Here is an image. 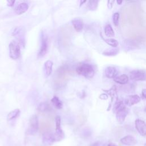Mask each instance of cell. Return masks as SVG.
I'll return each mask as SVG.
<instances>
[{"mask_svg":"<svg viewBox=\"0 0 146 146\" xmlns=\"http://www.w3.org/2000/svg\"><path fill=\"white\" fill-rule=\"evenodd\" d=\"M124 106H125L124 104V103H123V101L120 100L117 98L113 107V112L114 113H116L118 110L124 107Z\"/></svg>","mask_w":146,"mask_h":146,"instance_id":"obj_22","label":"cell"},{"mask_svg":"<svg viewBox=\"0 0 146 146\" xmlns=\"http://www.w3.org/2000/svg\"><path fill=\"white\" fill-rule=\"evenodd\" d=\"M48 49V39L46 34L44 32L41 33L40 35V47L38 54L39 58H42L46 54Z\"/></svg>","mask_w":146,"mask_h":146,"instance_id":"obj_5","label":"cell"},{"mask_svg":"<svg viewBox=\"0 0 146 146\" xmlns=\"http://www.w3.org/2000/svg\"><path fill=\"white\" fill-rule=\"evenodd\" d=\"M106 92H107L111 98V102H112V100L115 97V95H116V88L115 86H113L111 88H110L108 90H104Z\"/></svg>","mask_w":146,"mask_h":146,"instance_id":"obj_26","label":"cell"},{"mask_svg":"<svg viewBox=\"0 0 146 146\" xmlns=\"http://www.w3.org/2000/svg\"><path fill=\"white\" fill-rule=\"evenodd\" d=\"M9 56L11 59L16 60L19 58L21 55V49L20 44L18 42L15 40L11 41L9 44Z\"/></svg>","mask_w":146,"mask_h":146,"instance_id":"obj_2","label":"cell"},{"mask_svg":"<svg viewBox=\"0 0 146 146\" xmlns=\"http://www.w3.org/2000/svg\"><path fill=\"white\" fill-rule=\"evenodd\" d=\"M104 42L107 43L108 45L112 46V47L116 48L118 46V42L117 40L113 39V38H107V39H104Z\"/></svg>","mask_w":146,"mask_h":146,"instance_id":"obj_25","label":"cell"},{"mask_svg":"<svg viewBox=\"0 0 146 146\" xmlns=\"http://www.w3.org/2000/svg\"><path fill=\"white\" fill-rule=\"evenodd\" d=\"M20 113V110L19 109H15L13 111H11V112H10L7 116V120H11L13 119H14L15 118H17L19 115Z\"/></svg>","mask_w":146,"mask_h":146,"instance_id":"obj_23","label":"cell"},{"mask_svg":"<svg viewBox=\"0 0 146 146\" xmlns=\"http://www.w3.org/2000/svg\"><path fill=\"white\" fill-rule=\"evenodd\" d=\"M72 24L76 31L79 32L83 29V21L80 18H75L72 20Z\"/></svg>","mask_w":146,"mask_h":146,"instance_id":"obj_16","label":"cell"},{"mask_svg":"<svg viewBox=\"0 0 146 146\" xmlns=\"http://www.w3.org/2000/svg\"><path fill=\"white\" fill-rule=\"evenodd\" d=\"M76 72L86 78H92L95 74L93 66L88 63H83L79 66L76 69Z\"/></svg>","mask_w":146,"mask_h":146,"instance_id":"obj_1","label":"cell"},{"mask_svg":"<svg viewBox=\"0 0 146 146\" xmlns=\"http://www.w3.org/2000/svg\"><path fill=\"white\" fill-rule=\"evenodd\" d=\"M39 128V121L36 115H33L29 121V127L27 133L30 135H34L36 133Z\"/></svg>","mask_w":146,"mask_h":146,"instance_id":"obj_3","label":"cell"},{"mask_svg":"<svg viewBox=\"0 0 146 146\" xmlns=\"http://www.w3.org/2000/svg\"><path fill=\"white\" fill-rule=\"evenodd\" d=\"M135 127L141 136H146V123L141 119H137L135 121Z\"/></svg>","mask_w":146,"mask_h":146,"instance_id":"obj_8","label":"cell"},{"mask_svg":"<svg viewBox=\"0 0 146 146\" xmlns=\"http://www.w3.org/2000/svg\"><path fill=\"white\" fill-rule=\"evenodd\" d=\"M54 135L50 132H46L43 134L42 143L45 146H50L55 142Z\"/></svg>","mask_w":146,"mask_h":146,"instance_id":"obj_9","label":"cell"},{"mask_svg":"<svg viewBox=\"0 0 146 146\" xmlns=\"http://www.w3.org/2000/svg\"><path fill=\"white\" fill-rule=\"evenodd\" d=\"M13 35L17 37L20 43L24 46L25 38H24V29L22 27H17L14 29L13 32Z\"/></svg>","mask_w":146,"mask_h":146,"instance_id":"obj_10","label":"cell"},{"mask_svg":"<svg viewBox=\"0 0 146 146\" xmlns=\"http://www.w3.org/2000/svg\"><path fill=\"white\" fill-rule=\"evenodd\" d=\"M29 9V5L26 2H22L18 5L15 9V12L18 15L22 14Z\"/></svg>","mask_w":146,"mask_h":146,"instance_id":"obj_14","label":"cell"},{"mask_svg":"<svg viewBox=\"0 0 146 146\" xmlns=\"http://www.w3.org/2000/svg\"><path fill=\"white\" fill-rule=\"evenodd\" d=\"M129 78L133 81H144L146 80V72L141 70H134L130 72Z\"/></svg>","mask_w":146,"mask_h":146,"instance_id":"obj_6","label":"cell"},{"mask_svg":"<svg viewBox=\"0 0 146 146\" xmlns=\"http://www.w3.org/2000/svg\"><path fill=\"white\" fill-rule=\"evenodd\" d=\"M107 146H117V145L113 143H109Z\"/></svg>","mask_w":146,"mask_h":146,"instance_id":"obj_33","label":"cell"},{"mask_svg":"<svg viewBox=\"0 0 146 146\" xmlns=\"http://www.w3.org/2000/svg\"><path fill=\"white\" fill-rule=\"evenodd\" d=\"M51 102L54 105V106H55L58 109H61L63 107V103L62 101L59 99L58 97L56 96H54L51 99Z\"/></svg>","mask_w":146,"mask_h":146,"instance_id":"obj_20","label":"cell"},{"mask_svg":"<svg viewBox=\"0 0 146 146\" xmlns=\"http://www.w3.org/2000/svg\"><path fill=\"white\" fill-rule=\"evenodd\" d=\"M116 2H117V3L118 5H121L122 3V2H123V1H117Z\"/></svg>","mask_w":146,"mask_h":146,"instance_id":"obj_34","label":"cell"},{"mask_svg":"<svg viewBox=\"0 0 146 146\" xmlns=\"http://www.w3.org/2000/svg\"><path fill=\"white\" fill-rule=\"evenodd\" d=\"M115 3V1H107V5L110 9H111Z\"/></svg>","mask_w":146,"mask_h":146,"instance_id":"obj_28","label":"cell"},{"mask_svg":"<svg viewBox=\"0 0 146 146\" xmlns=\"http://www.w3.org/2000/svg\"><path fill=\"white\" fill-rule=\"evenodd\" d=\"M99 1L97 0H90L88 2L87 8L89 10L95 11L97 9L98 6Z\"/></svg>","mask_w":146,"mask_h":146,"instance_id":"obj_21","label":"cell"},{"mask_svg":"<svg viewBox=\"0 0 146 146\" xmlns=\"http://www.w3.org/2000/svg\"><path fill=\"white\" fill-rule=\"evenodd\" d=\"M61 119L59 116L55 117V132L54 133L55 141H60L64 137V134L63 130L60 128Z\"/></svg>","mask_w":146,"mask_h":146,"instance_id":"obj_4","label":"cell"},{"mask_svg":"<svg viewBox=\"0 0 146 146\" xmlns=\"http://www.w3.org/2000/svg\"><path fill=\"white\" fill-rule=\"evenodd\" d=\"M141 95L144 98L146 99V88H144L142 90Z\"/></svg>","mask_w":146,"mask_h":146,"instance_id":"obj_30","label":"cell"},{"mask_svg":"<svg viewBox=\"0 0 146 146\" xmlns=\"http://www.w3.org/2000/svg\"><path fill=\"white\" fill-rule=\"evenodd\" d=\"M91 146H99V143L98 142L93 143Z\"/></svg>","mask_w":146,"mask_h":146,"instance_id":"obj_32","label":"cell"},{"mask_svg":"<svg viewBox=\"0 0 146 146\" xmlns=\"http://www.w3.org/2000/svg\"><path fill=\"white\" fill-rule=\"evenodd\" d=\"M113 80L120 84H125L128 82L129 77L126 74H122L114 78Z\"/></svg>","mask_w":146,"mask_h":146,"instance_id":"obj_17","label":"cell"},{"mask_svg":"<svg viewBox=\"0 0 146 146\" xmlns=\"http://www.w3.org/2000/svg\"><path fill=\"white\" fill-rule=\"evenodd\" d=\"M7 5L9 6H13L14 3H15V1H7Z\"/></svg>","mask_w":146,"mask_h":146,"instance_id":"obj_31","label":"cell"},{"mask_svg":"<svg viewBox=\"0 0 146 146\" xmlns=\"http://www.w3.org/2000/svg\"><path fill=\"white\" fill-rule=\"evenodd\" d=\"M53 63L51 60H48L44 63V72L46 77L49 76L52 73Z\"/></svg>","mask_w":146,"mask_h":146,"instance_id":"obj_15","label":"cell"},{"mask_svg":"<svg viewBox=\"0 0 146 146\" xmlns=\"http://www.w3.org/2000/svg\"><path fill=\"white\" fill-rule=\"evenodd\" d=\"M120 142L127 146H134L137 143V140L131 135H127L120 139Z\"/></svg>","mask_w":146,"mask_h":146,"instance_id":"obj_12","label":"cell"},{"mask_svg":"<svg viewBox=\"0 0 146 146\" xmlns=\"http://www.w3.org/2000/svg\"><path fill=\"white\" fill-rule=\"evenodd\" d=\"M86 2V1H80V6H81V5H82L84 3H85Z\"/></svg>","mask_w":146,"mask_h":146,"instance_id":"obj_35","label":"cell"},{"mask_svg":"<svg viewBox=\"0 0 146 146\" xmlns=\"http://www.w3.org/2000/svg\"><path fill=\"white\" fill-rule=\"evenodd\" d=\"M144 146H146V143H145V144H144Z\"/></svg>","mask_w":146,"mask_h":146,"instance_id":"obj_36","label":"cell"},{"mask_svg":"<svg viewBox=\"0 0 146 146\" xmlns=\"http://www.w3.org/2000/svg\"><path fill=\"white\" fill-rule=\"evenodd\" d=\"M140 97L137 95H131L127 96L124 101V104L127 106L131 107L137 103H138L140 101Z\"/></svg>","mask_w":146,"mask_h":146,"instance_id":"obj_11","label":"cell"},{"mask_svg":"<svg viewBox=\"0 0 146 146\" xmlns=\"http://www.w3.org/2000/svg\"><path fill=\"white\" fill-rule=\"evenodd\" d=\"M119 18H120V14L118 12H116L113 13L112 15V22L113 25L115 26H117L119 25Z\"/></svg>","mask_w":146,"mask_h":146,"instance_id":"obj_27","label":"cell"},{"mask_svg":"<svg viewBox=\"0 0 146 146\" xmlns=\"http://www.w3.org/2000/svg\"><path fill=\"white\" fill-rule=\"evenodd\" d=\"M104 34L105 35L111 38L115 35L114 31L110 24H107L104 27Z\"/></svg>","mask_w":146,"mask_h":146,"instance_id":"obj_18","label":"cell"},{"mask_svg":"<svg viewBox=\"0 0 146 146\" xmlns=\"http://www.w3.org/2000/svg\"><path fill=\"white\" fill-rule=\"evenodd\" d=\"M116 119L118 123L122 124L128 113V110L125 106L118 110L116 113Z\"/></svg>","mask_w":146,"mask_h":146,"instance_id":"obj_7","label":"cell"},{"mask_svg":"<svg viewBox=\"0 0 146 146\" xmlns=\"http://www.w3.org/2000/svg\"><path fill=\"white\" fill-rule=\"evenodd\" d=\"M118 71L113 66H108L105 69V75L108 78H114L117 76Z\"/></svg>","mask_w":146,"mask_h":146,"instance_id":"obj_13","label":"cell"},{"mask_svg":"<svg viewBox=\"0 0 146 146\" xmlns=\"http://www.w3.org/2000/svg\"><path fill=\"white\" fill-rule=\"evenodd\" d=\"M38 110L41 112H47L51 110V107L46 102H42L38 106Z\"/></svg>","mask_w":146,"mask_h":146,"instance_id":"obj_24","label":"cell"},{"mask_svg":"<svg viewBox=\"0 0 146 146\" xmlns=\"http://www.w3.org/2000/svg\"><path fill=\"white\" fill-rule=\"evenodd\" d=\"M99 98H100V99H102L106 100V99H108V95H107V94H102L100 95Z\"/></svg>","mask_w":146,"mask_h":146,"instance_id":"obj_29","label":"cell"},{"mask_svg":"<svg viewBox=\"0 0 146 146\" xmlns=\"http://www.w3.org/2000/svg\"><path fill=\"white\" fill-rule=\"evenodd\" d=\"M119 52V50L116 48H113L109 50H107L103 52V54L107 56H116Z\"/></svg>","mask_w":146,"mask_h":146,"instance_id":"obj_19","label":"cell"}]
</instances>
